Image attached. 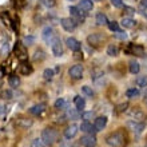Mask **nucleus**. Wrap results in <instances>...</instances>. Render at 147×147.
<instances>
[{"instance_id": "nucleus-10", "label": "nucleus", "mask_w": 147, "mask_h": 147, "mask_svg": "<svg viewBox=\"0 0 147 147\" xmlns=\"http://www.w3.org/2000/svg\"><path fill=\"white\" fill-rule=\"evenodd\" d=\"M103 40H105V36L102 35V34H91V35L87 38V42H88L91 46H99Z\"/></svg>"}, {"instance_id": "nucleus-16", "label": "nucleus", "mask_w": 147, "mask_h": 147, "mask_svg": "<svg viewBox=\"0 0 147 147\" xmlns=\"http://www.w3.org/2000/svg\"><path fill=\"white\" fill-rule=\"evenodd\" d=\"M130 52L136 56H143L144 55V48L138 44H130Z\"/></svg>"}, {"instance_id": "nucleus-18", "label": "nucleus", "mask_w": 147, "mask_h": 147, "mask_svg": "<svg viewBox=\"0 0 147 147\" xmlns=\"http://www.w3.org/2000/svg\"><path fill=\"white\" fill-rule=\"evenodd\" d=\"M94 7V3H92V0H82L80 3H79V8L80 9H83V11L86 12H88L91 11Z\"/></svg>"}, {"instance_id": "nucleus-4", "label": "nucleus", "mask_w": 147, "mask_h": 147, "mask_svg": "<svg viewBox=\"0 0 147 147\" xmlns=\"http://www.w3.org/2000/svg\"><path fill=\"white\" fill-rule=\"evenodd\" d=\"M51 51L55 56H62L63 55V43L59 38L55 36L54 40L51 42Z\"/></svg>"}, {"instance_id": "nucleus-8", "label": "nucleus", "mask_w": 147, "mask_h": 147, "mask_svg": "<svg viewBox=\"0 0 147 147\" xmlns=\"http://www.w3.org/2000/svg\"><path fill=\"white\" fill-rule=\"evenodd\" d=\"M42 36H43V40H44V42H46V43H50V44H51V42H52V40H54V38H55L54 28L50 27V26L44 27V28H43Z\"/></svg>"}, {"instance_id": "nucleus-14", "label": "nucleus", "mask_w": 147, "mask_h": 147, "mask_svg": "<svg viewBox=\"0 0 147 147\" xmlns=\"http://www.w3.org/2000/svg\"><path fill=\"white\" fill-rule=\"evenodd\" d=\"M83 132H87V134H94V132H96V128H95V126L94 124H91L90 122H87V120H84L83 123L80 124V127H79Z\"/></svg>"}, {"instance_id": "nucleus-26", "label": "nucleus", "mask_w": 147, "mask_h": 147, "mask_svg": "<svg viewBox=\"0 0 147 147\" xmlns=\"http://www.w3.org/2000/svg\"><path fill=\"white\" fill-rule=\"evenodd\" d=\"M32 67L30 66V64H27V63H23L22 66H20V74L22 75H30V74H32Z\"/></svg>"}, {"instance_id": "nucleus-25", "label": "nucleus", "mask_w": 147, "mask_h": 147, "mask_svg": "<svg viewBox=\"0 0 147 147\" xmlns=\"http://www.w3.org/2000/svg\"><path fill=\"white\" fill-rule=\"evenodd\" d=\"M54 75H55V71L52 70V68H46V70L43 71V78H44V80H47V82L52 80Z\"/></svg>"}, {"instance_id": "nucleus-20", "label": "nucleus", "mask_w": 147, "mask_h": 147, "mask_svg": "<svg viewBox=\"0 0 147 147\" xmlns=\"http://www.w3.org/2000/svg\"><path fill=\"white\" fill-rule=\"evenodd\" d=\"M74 103H75V107H76L79 111H80V110H83V109L86 107V100H84V98L79 96V95H76V96L74 98Z\"/></svg>"}, {"instance_id": "nucleus-34", "label": "nucleus", "mask_w": 147, "mask_h": 147, "mask_svg": "<svg viewBox=\"0 0 147 147\" xmlns=\"http://www.w3.org/2000/svg\"><path fill=\"white\" fill-rule=\"evenodd\" d=\"M64 106H66V100L63 99V98H59V99H56L54 103V107L56 110H60V109H64Z\"/></svg>"}, {"instance_id": "nucleus-38", "label": "nucleus", "mask_w": 147, "mask_h": 147, "mask_svg": "<svg viewBox=\"0 0 147 147\" xmlns=\"http://www.w3.org/2000/svg\"><path fill=\"white\" fill-rule=\"evenodd\" d=\"M40 3H42V5H44L46 8H52V7H55L56 0H40Z\"/></svg>"}, {"instance_id": "nucleus-36", "label": "nucleus", "mask_w": 147, "mask_h": 147, "mask_svg": "<svg viewBox=\"0 0 147 147\" xmlns=\"http://www.w3.org/2000/svg\"><path fill=\"white\" fill-rule=\"evenodd\" d=\"M82 92L86 96H90V98H92L94 96V91L91 87H88V86H83L82 87Z\"/></svg>"}, {"instance_id": "nucleus-35", "label": "nucleus", "mask_w": 147, "mask_h": 147, "mask_svg": "<svg viewBox=\"0 0 147 147\" xmlns=\"http://www.w3.org/2000/svg\"><path fill=\"white\" fill-rule=\"evenodd\" d=\"M30 147H47V146L42 140V138H36V139L32 140V143L30 144Z\"/></svg>"}, {"instance_id": "nucleus-37", "label": "nucleus", "mask_w": 147, "mask_h": 147, "mask_svg": "<svg viewBox=\"0 0 147 147\" xmlns=\"http://www.w3.org/2000/svg\"><path fill=\"white\" fill-rule=\"evenodd\" d=\"M34 43H35V38H34V36H24L23 38V46H31V44H34Z\"/></svg>"}, {"instance_id": "nucleus-39", "label": "nucleus", "mask_w": 147, "mask_h": 147, "mask_svg": "<svg viewBox=\"0 0 147 147\" xmlns=\"http://www.w3.org/2000/svg\"><path fill=\"white\" fill-rule=\"evenodd\" d=\"M109 28L111 30L112 32H116V31H119V24L116 23V22H109Z\"/></svg>"}, {"instance_id": "nucleus-33", "label": "nucleus", "mask_w": 147, "mask_h": 147, "mask_svg": "<svg viewBox=\"0 0 147 147\" xmlns=\"http://www.w3.org/2000/svg\"><path fill=\"white\" fill-rule=\"evenodd\" d=\"M82 119L83 120H87V122H90L91 119H95V112L94 111H86L82 114Z\"/></svg>"}, {"instance_id": "nucleus-19", "label": "nucleus", "mask_w": 147, "mask_h": 147, "mask_svg": "<svg viewBox=\"0 0 147 147\" xmlns=\"http://www.w3.org/2000/svg\"><path fill=\"white\" fill-rule=\"evenodd\" d=\"M120 24H122L123 28H134L136 22L134 19H131V18H123V19L120 20Z\"/></svg>"}, {"instance_id": "nucleus-40", "label": "nucleus", "mask_w": 147, "mask_h": 147, "mask_svg": "<svg viewBox=\"0 0 147 147\" xmlns=\"http://www.w3.org/2000/svg\"><path fill=\"white\" fill-rule=\"evenodd\" d=\"M115 38L120 39V40H126V39H127V34L123 32V31H116L115 32Z\"/></svg>"}, {"instance_id": "nucleus-24", "label": "nucleus", "mask_w": 147, "mask_h": 147, "mask_svg": "<svg viewBox=\"0 0 147 147\" xmlns=\"http://www.w3.org/2000/svg\"><path fill=\"white\" fill-rule=\"evenodd\" d=\"M96 24H98V26H106V24H109L107 16H106L105 13L99 12V13L96 15Z\"/></svg>"}, {"instance_id": "nucleus-31", "label": "nucleus", "mask_w": 147, "mask_h": 147, "mask_svg": "<svg viewBox=\"0 0 147 147\" xmlns=\"http://www.w3.org/2000/svg\"><path fill=\"white\" fill-rule=\"evenodd\" d=\"M118 54H119V48H118L115 44H110V46L107 47V55H110V56H116Z\"/></svg>"}, {"instance_id": "nucleus-1", "label": "nucleus", "mask_w": 147, "mask_h": 147, "mask_svg": "<svg viewBox=\"0 0 147 147\" xmlns=\"http://www.w3.org/2000/svg\"><path fill=\"white\" fill-rule=\"evenodd\" d=\"M106 143L110 147H122L126 143V135L123 131H115L106 138Z\"/></svg>"}, {"instance_id": "nucleus-15", "label": "nucleus", "mask_w": 147, "mask_h": 147, "mask_svg": "<svg viewBox=\"0 0 147 147\" xmlns=\"http://www.w3.org/2000/svg\"><path fill=\"white\" fill-rule=\"evenodd\" d=\"M131 118L134 120H138V122H143L146 119V114L143 111H140L139 109H135L131 111Z\"/></svg>"}, {"instance_id": "nucleus-13", "label": "nucleus", "mask_w": 147, "mask_h": 147, "mask_svg": "<svg viewBox=\"0 0 147 147\" xmlns=\"http://www.w3.org/2000/svg\"><path fill=\"white\" fill-rule=\"evenodd\" d=\"M46 107L47 106L44 105V103H39V105L32 106L28 111H30V114H32V115H40V114H43V112L46 111Z\"/></svg>"}, {"instance_id": "nucleus-23", "label": "nucleus", "mask_w": 147, "mask_h": 147, "mask_svg": "<svg viewBox=\"0 0 147 147\" xmlns=\"http://www.w3.org/2000/svg\"><path fill=\"white\" fill-rule=\"evenodd\" d=\"M128 70H130V72L131 74H139V71H140V66H139V63L138 62H135V60H131L130 62V66H128Z\"/></svg>"}, {"instance_id": "nucleus-44", "label": "nucleus", "mask_w": 147, "mask_h": 147, "mask_svg": "<svg viewBox=\"0 0 147 147\" xmlns=\"http://www.w3.org/2000/svg\"><path fill=\"white\" fill-rule=\"evenodd\" d=\"M124 11H127V13H130V15L135 13V9H132V8H130V7H124Z\"/></svg>"}, {"instance_id": "nucleus-7", "label": "nucleus", "mask_w": 147, "mask_h": 147, "mask_svg": "<svg viewBox=\"0 0 147 147\" xmlns=\"http://www.w3.org/2000/svg\"><path fill=\"white\" fill-rule=\"evenodd\" d=\"M80 143H82V146H84V147H95V144H96V136L94 135V134H87V135L82 136Z\"/></svg>"}, {"instance_id": "nucleus-2", "label": "nucleus", "mask_w": 147, "mask_h": 147, "mask_svg": "<svg viewBox=\"0 0 147 147\" xmlns=\"http://www.w3.org/2000/svg\"><path fill=\"white\" fill-rule=\"evenodd\" d=\"M58 136H59V134L55 128L47 127L42 131V136H40V138H42V140L46 143V146H52V144L58 140Z\"/></svg>"}, {"instance_id": "nucleus-47", "label": "nucleus", "mask_w": 147, "mask_h": 147, "mask_svg": "<svg viewBox=\"0 0 147 147\" xmlns=\"http://www.w3.org/2000/svg\"><path fill=\"white\" fill-rule=\"evenodd\" d=\"M1 75H3V72H1V71H0V78H1Z\"/></svg>"}, {"instance_id": "nucleus-21", "label": "nucleus", "mask_w": 147, "mask_h": 147, "mask_svg": "<svg viewBox=\"0 0 147 147\" xmlns=\"http://www.w3.org/2000/svg\"><path fill=\"white\" fill-rule=\"evenodd\" d=\"M8 84L12 88H18L20 86V78L16 76V75H11V76L8 78Z\"/></svg>"}, {"instance_id": "nucleus-28", "label": "nucleus", "mask_w": 147, "mask_h": 147, "mask_svg": "<svg viewBox=\"0 0 147 147\" xmlns=\"http://www.w3.org/2000/svg\"><path fill=\"white\" fill-rule=\"evenodd\" d=\"M32 59L35 60V62H40V60H43V59H46V52L43 50H36L35 54H34V56H32Z\"/></svg>"}, {"instance_id": "nucleus-3", "label": "nucleus", "mask_w": 147, "mask_h": 147, "mask_svg": "<svg viewBox=\"0 0 147 147\" xmlns=\"http://www.w3.org/2000/svg\"><path fill=\"white\" fill-rule=\"evenodd\" d=\"M128 130H131L134 134H142L144 130V123L143 122H138V120H128L127 123H126Z\"/></svg>"}, {"instance_id": "nucleus-49", "label": "nucleus", "mask_w": 147, "mask_h": 147, "mask_svg": "<svg viewBox=\"0 0 147 147\" xmlns=\"http://www.w3.org/2000/svg\"><path fill=\"white\" fill-rule=\"evenodd\" d=\"M71 1H74V0H71Z\"/></svg>"}, {"instance_id": "nucleus-48", "label": "nucleus", "mask_w": 147, "mask_h": 147, "mask_svg": "<svg viewBox=\"0 0 147 147\" xmlns=\"http://www.w3.org/2000/svg\"><path fill=\"white\" fill-rule=\"evenodd\" d=\"M144 147H147V144H146V146H144Z\"/></svg>"}, {"instance_id": "nucleus-46", "label": "nucleus", "mask_w": 147, "mask_h": 147, "mask_svg": "<svg viewBox=\"0 0 147 147\" xmlns=\"http://www.w3.org/2000/svg\"><path fill=\"white\" fill-rule=\"evenodd\" d=\"M5 111V106H3V105H0V115L3 114V112Z\"/></svg>"}, {"instance_id": "nucleus-43", "label": "nucleus", "mask_w": 147, "mask_h": 147, "mask_svg": "<svg viewBox=\"0 0 147 147\" xmlns=\"http://www.w3.org/2000/svg\"><path fill=\"white\" fill-rule=\"evenodd\" d=\"M127 107H128L127 103H124V105L118 106V112H123V111H126V110H127Z\"/></svg>"}, {"instance_id": "nucleus-42", "label": "nucleus", "mask_w": 147, "mask_h": 147, "mask_svg": "<svg viewBox=\"0 0 147 147\" xmlns=\"http://www.w3.org/2000/svg\"><path fill=\"white\" fill-rule=\"evenodd\" d=\"M110 1H111V4L115 8H122L123 7V1H122V0H110Z\"/></svg>"}, {"instance_id": "nucleus-32", "label": "nucleus", "mask_w": 147, "mask_h": 147, "mask_svg": "<svg viewBox=\"0 0 147 147\" xmlns=\"http://www.w3.org/2000/svg\"><path fill=\"white\" fill-rule=\"evenodd\" d=\"M79 110L78 109H71L67 111V118H70V119H78L79 118Z\"/></svg>"}, {"instance_id": "nucleus-30", "label": "nucleus", "mask_w": 147, "mask_h": 147, "mask_svg": "<svg viewBox=\"0 0 147 147\" xmlns=\"http://www.w3.org/2000/svg\"><path fill=\"white\" fill-rule=\"evenodd\" d=\"M18 126L20 128H28L32 126V120L31 119H19L18 120Z\"/></svg>"}, {"instance_id": "nucleus-11", "label": "nucleus", "mask_w": 147, "mask_h": 147, "mask_svg": "<svg viewBox=\"0 0 147 147\" xmlns=\"http://www.w3.org/2000/svg\"><path fill=\"white\" fill-rule=\"evenodd\" d=\"M78 131H79V127H78L76 124H71V126H68V127L64 130V136H66L67 139H72L74 136H76Z\"/></svg>"}, {"instance_id": "nucleus-6", "label": "nucleus", "mask_w": 147, "mask_h": 147, "mask_svg": "<svg viewBox=\"0 0 147 147\" xmlns=\"http://www.w3.org/2000/svg\"><path fill=\"white\" fill-rule=\"evenodd\" d=\"M60 24H62V27L68 32H72L75 28H76V22L72 19V18H63L60 19Z\"/></svg>"}, {"instance_id": "nucleus-27", "label": "nucleus", "mask_w": 147, "mask_h": 147, "mask_svg": "<svg viewBox=\"0 0 147 147\" xmlns=\"http://www.w3.org/2000/svg\"><path fill=\"white\" fill-rule=\"evenodd\" d=\"M135 83L138 87H147V75H140V76H138Z\"/></svg>"}, {"instance_id": "nucleus-29", "label": "nucleus", "mask_w": 147, "mask_h": 147, "mask_svg": "<svg viewBox=\"0 0 147 147\" xmlns=\"http://www.w3.org/2000/svg\"><path fill=\"white\" fill-rule=\"evenodd\" d=\"M9 48H11V46H9V43L5 42L1 44V47H0V56H7L8 52H9Z\"/></svg>"}, {"instance_id": "nucleus-45", "label": "nucleus", "mask_w": 147, "mask_h": 147, "mask_svg": "<svg viewBox=\"0 0 147 147\" xmlns=\"http://www.w3.org/2000/svg\"><path fill=\"white\" fill-rule=\"evenodd\" d=\"M140 5L143 8H147V0H142V1H140Z\"/></svg>"}, {"instance_id": "nucleus-9", "label": "nucleus", "mask_w": 147, "mask_h": 147, "mask_svg": "<svg viewBox=\"0 0 147 147\" xmlns=\"http://www.w3.org/2000/svg\"><path fill=\"white\" fill-rule=\"evenodd\" d=\"M66 44L67 47L70 48L71 51H74V52H78V51L80 50V42L79 40H76L75 38H67L66 39Z\"/></svg>"}, {"instance_id": "nucleus-12", "label": "nucleus", "mask_w": 147, "mask_h": 147, "mask_svg": "<svg viewBox=\"0 0 147 147\" xmlns=\"http://www.w3.org/2000/svg\"><path fill=\"white\" fill-rule=\"evenodd\" d=\"M94 126L96 128V131H102V130L107 126V118H106V116H98V118H95Z\"/></svg>"}, {"instance_id": "nucleus-22", "label": "nucleus", "mask_w": 147, "mask_h": 147, "mask_svg": "<svg viewBox=\"0 0 147 147\" xmlns=\"http://www.w3.org/2000/svg\"><path fill=\"white\" fill-rule=\"evenodd\" d=\"M140 95V92H139V90L138 88H128L127 91H126V96L128 98V99H135V98H138Z\"/></svg>"}, {"instance_id": "nucleus-41", "label": "nucleus", "mask_w": 147, "mask_h": 147, "mask_svg": "<svg viewBox=\"0 0 147 147\" xmlns=\"http://www.w3.org/2000/svg\"><path fill=\"white\" fill-rule=\"evenodd\" d=\"M0 96L3 98V99H11V98H12V92L9 91V90H4L3 92L0 94Z\"/></svg>"}, {"instance_id": "nucleus-5", "label": "nucleus", "mask_w": 147, "mask_h": 147, "mask_svg": "<svg viewBox=\"0 0 147 147\" xmlns=\"http://www.w3.org/2000/svg\"><path fill=\"white\" fill-rule=\"evenodd\" d=\"M68 75H70L72 79H75V80L80 79V78L83 76V66H82V64H75V66H72L70 70H68Z\"/></svg>"}, {"instance_id": "nucleus-17", "label": "nucleus", "mask_w": 147, "mask_h": 147, "mask_svg": "<svg viewBox=\"0 0 147 147\" xmlns=\"http://www.w3.org/2000/svg\"><path fill=\"white\" fill-rule=\"evenodd\" d=\"M70 13L72 18H75V19L78 20V22H83V20H84V16L82 15L80 9L78 7H70Z\"/></svg>"}]
</instances>
